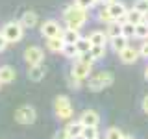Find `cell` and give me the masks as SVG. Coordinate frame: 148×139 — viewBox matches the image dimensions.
<instances>
[{
    "mask_svg": "<svg viewBox=\"0 0 148 139\" xmlns=\"http://www.w3.org/2000/svg\"><path fill=\"white\" fill-rule=\"evenodd\" d=\"M87 39L91 41V45H102V46H106L108 45V41H109V37L108 34H106V30H92L89 35H87Z\"/></svg>",
    "mask_w": 148,
    "mask_h": 139,
    "instance_id": "cell-15",
    "label": "cell"
},
{
    "mask_svg": "<svg viewBox=\"0 0 148 139\" xmlns=\"http://www.w3.org/2000/svg\"><path fill=\"white\" fill-rule=\"evenodd\" d=\"M54 111H56V117L61 119V120H71L72 119V104L71 100H69V96L65 95H59L54 98Z\"/></svg>",
    "mask_w": 148,
    "mask_h": 139,
    "instance_id": "cell-3",
    "label": "cell"
},
{
    "mask_svg": "<svg viewBox=\"0 0 148 139\" xmlns=\"http://www.w3.org/2000/svg\"><path fill=\"white\" fill-rule=\"evenodd\" d=\"M98 21H102V22H106V24H108V22H111L113 21V19H111V15H109V11L108 9H106V6L100 9L98 11Z\"/></svg>",
    "mask_w": 148,
    "mask_h": 139,
    "instance_id": "cell-31",
    "label": "cell"
},
{
    "mask_svg": "<svg viewBox=\"0 0 148 139\" xmlns=\"http://www.w3.org/2000/svg\"><path fill=\"white\" fill-rule=\"evenodd\" d=\"M111 83H113V72H109V71L95 72L87 78V85H89L91 91H102L106 87H109Z\"/></svg>",
    "mask_w": 148,
    "mask_h": 139,
    "instance_id": "cell-2",
    "label": "cell"
},
{
    "mask_svg": "<svg viewBox=\"0 0 148 139\" xmlns=\"http://www.w3.org/2000/svg\"><path fill=\"white\" fill-rule=\"evenodd\" d=\"M0 87H2V83H0Z\"/></svg>",
    "mask_w": 148,
    "mask_h": 139,
    "instance_id": "cell-42",
    "label": "cell"
},
{
    "mask_svg": "<svg viewBox=\"0 0 148 139\" xmlns=\"http://www.w3.org/2000/svg\"><path fill=\"white\" fill-rule=\"evenodd\" d=\"M54 139H71V137H67V133H65L63 130H59V132L54 136Z\"/></svg>",
    "mask_w": 148,
    "mask_h": 139,
    "instance_id": "cell-35",
    "label": "cell"
},
{
    "mask_svg": "<svg viewBox=\"0 0 148 139\" xmlns=\"http://www.w3.org/2000/svg\"><path fill=\"white\" fill-rule=\"evenodd\" d=\"M61 54L65 56V58H69V59H78V56H80L76 45H67V43H65V48H63Z\"/></svg>",
    "mask_w": 148,
    "mask_h": 139,
    "instance_id": "cell-24",
    "label": "cell"
},
{
    "mask_svg": "<svg viewBox=\"0 0 148 139\" xmlns=\"http://www.w3.org/2000/svg\"><path fill=\"white\" fill-rule=\"evenodd\" d=\"M145 80L148 82V65H146V69H145Z\"/></svg>",
    "mask_w": 148,
    "mask_h": 139,
    "instance_id": "cell-39",
    "label": "cell"
},
{
    "mask_svg": "<svg viewBox=\"0 0 148 139\" xmlns=\"http://www.w3.org/2000/svg\"><path fill=\"white\" fill-rule=\"evenodd\" d=\"M37 119V111L34 106L26 104V106H21V108H17L15 111V120L21 124H34Z\"/></svg>",
    "mask_w": 148,
    "mask_h": 139,
    "instance_id": "cell-5",
    "label": "cell"
},
{
    "mask_svg": "<svg viewBox=\"0 0 148 139\" xmlns=\"http://www.w3.org/2000/svg\"><path fill=\"white\" fill-rule=\"evenodd\" d=\"M82 130H83V124L80 122V119H78V120H69V122L65 124L63 132L71 139H80L82 137Z\"/></svg>",
    "mask_w": 148,
    "mask_h": 139,
    "instance_id": "cell-11",
    "label": "cell"
},
{
    "mask_svg": "<svg viewBox=\"0 0 148 139\" xmlns=\"http://www.w3.org/2000/svg\"><path fill=\"white\" fill-rule=\"evenodd\" d=\"M106 9L109 11V15L113 21H124V15H126V6H124L122 2H119V0H113V2L106 4Z\"/></svg>",
    "mask_w": 148,
    "mask_h": 139,
    "instance_id": "cell-10",
    "label": "cell"
},
{
    "mask_svg": "<svg viewBox=\"0 0 148 139\" xmlns=\"http://www.w3.org/2000/svg\"><path fill=\"white\" fill-rule=\"evenodd\" d=\"M119 58H120V61H122V63L133 65V63H137V59L141 58V54H139V48H137V46L128 45V46H124V48L119 52Z\"/></svg>",
    "mask_w": 148,
    "mask_h": 139,
    "instance_id": "cell-9",
    "label": "cell"
},
{
    "mask_svg": "<svg viewBox=\"0 0 148 139\" xmlns=\"http://www.w3.org/2000/svg\"><path fill=\"white\" fill-rule=\"evenodd\" d=\"M109 46L115 50V52H120V50L124 48V46H128V37H124V35H117V37H109Z\"/></svg>",
    "mask_w": 148,
    "mask_h": 139,
    "instance_id": "cell-19",
    "label": "cell"
},
{
    "mask_svg": "<svg viewBox=\"0 0 148 139\" xmlns=\"http://www.w3.org/2000/svg\"><path fill=\"white\" fill-rule=\"evenodd\" d=\"M92 137H100L98 126H83V130H82V137H80V139H92Z\"/></svg>",
    "mask_w": 148,
    "mask_h": 139,
    "instance_id": "cell-23",
    "label": "cell"
},
{
    "mask_svg": "<svg viewBox=\"0 0 148 139\" xmlns=\"http://www.w3.org/2000/svg\"><path fill=\"white\" fill-rule=\"evenodd\" d=\"M143 111H145V113H148V95L143 98Z\"/></svg>",
    "mask_w": 148,
    "mask_h": 139,
    "instance_id": "cell-36",
    "label": "cell"
},
{
    "mask_svg": "<svg viewBox=\"0 0 148 139\" xmlns=\"http://www.w3.org/2000/svg\"><path fill=\"white\" fill-rule=\"evenodd\" d=\"M63 21L67 28H74V30H80L85 26V22L89 21V11L87 9L78 8L76 4H71L63 9Z\"/></svg>",
    "mask_w": 148,
    "mask_h": 139,
    "instance_id": "cell-1",
    "label": "cell"
},
{
    "mask_svg": "<svg viewBox=\"0 0 148 139\" xmlns=\"http://www.w3.org/2000/svg\"><path fill=\"white\" fill-rule=\"evenodd\" d=\"M124 21L132 22V24H139V22H143L145 19H143V13H139L137 9H126V15H124Z\"/></svg>",
    "mask_w": 148,
    "mask_h": 139,
    "instance_id": "cell-21",
    "label": "cell"
},
{
    "mask_svg": "<svg viewBox=\"0 0 148 139\" xmlns=\"http://www.w3.org/2000/svg\"><path fill=\"white\" fill-rule=\"evenodd\" d=\"M6 48H8V41H6V37L0 34V52H4Z\"/></svg>",
    "mask_w": 148,
    "mask_h": 139,
    "instance_id": "cell-34",
    "label": "cell"
},
{
    "mask_svg": "<svg viewBox=\"0 0 148 139\" xmlns=\"http://www.w3.org/2000/svg\"><path fill=\"white\" fill-rule=\"evenodd\" d=\"M120 136H122V132H120L119 128H115V126H111L106 130V133H104V139H120Z\"/></svg>",
    "mask_w": 148,
    "mask_h": 139,
    "instance_id": "cell-29",
    "label": "cell"
},
{
    "mask_svg": "<svg viewBox=\"0 0 148 139\" xmlns=\"http://www.w3.org/2000/svg\"><path fill=\"white\" fill-rule=\"evenodd\" d=\"M139 54H141V58H146L148 59V39L143 41V45L139 46Z\"/></svg>",
    "mask_w": 148,
    "mask_h": 139,
    "instance_id": "cell-33",
    "label": "cell"
},
{
    "mask_svg": "<svg viewBox=\"0 0 148 139\" xmlns=\"http://www.w3.org/2000/svg\"><path fill=\"white\" fill-rule=\"evenodd\" d=\"M106 34H108V37H117V35H122V22H120V21H111V22H108Z\"/></svg>",
    "mask_w": 148,
    "mask_h": 139,
    "instance_id": "cell-20",
    "label": "cell"
},
{
    "mask_svg": "<svg viewBox=\"0 0 148 139\" xmlns=\"http://www.w3.org/2000/svg\"><path fill=\"white\" fill-rule=\"evenodd\" d=\"M67 85L71 87V89H78V87L82 85V82L78 80L76 76H72V74H69V78H67Z\"/></svg>",
    "mask_w": 148,
    "mask_h": 139,
    "instance_id": "cell-32",
    "label": "cell"
},
{
    "mask_svg": "<svg viewBox=\"0 0 148 139\" xmlns=\"http://www.w3.org/2000/svg\"><path fill=\"white\" fill-rule=\"evenodd\" d=\"M74 4H76L78 8H82V9H87V11H89V9H92V8H96V0H74Z\"/></svg>",
    "mask_w": 148,
    "mask_h": 139,
    "instance_id": "cell-28",
    "label": "cell"
},
{
    "mask_svg": "<svg viewBox=\"0 0 148 139\" xmlns=\"http://www.w3.org/2000/svg\"><path fill=\"white\" fill-rule=\"evenodd\" d=\"M91 72H92V63L82 61V59H76V61H74L72 71H71V74H72V76H76L80 82L87 80V78L91 76Z\"/></svg>",
    "mask_w": 148,
    "mask_h": 139,
    "instance_id": "cell-7",
    "label": "cell"
},
{
    "mask_svg": "<svg viewBox=\"0 0 148 139\" xmlns=\"http://www.w3.org/2000/svg\"><path fill=\"white\" fill-rule=\"evenodd\" d=\"M120 139H133L132 136H126V133H122V136H120Z\"/></svg>",
    "mask_w": 148,
    "mask_h": 139,
    "instance_id": "cell-38",
    "label": "cell"
},
{
    "mask_svg": "<svg viewBox=\"0 0 148 139\" xmlns=\"http://www.w3.org/2000/svg\"><path fill=\"white\" fill-rule=\"evenodd\" d=\"M17 78V71L11 67V65H2L0 67V83H11Z\"/></svg>",
    "mask_w": 148,
    "mask_h": 139,
    "instance_id": "cell-16",
    "label": "cell"
},
{
    "mask_svg": "<svg viewBox=\"0 0 148 139\" xmlns=\"http://www.w3.org/2000/svg\"><path fill=\"white\" fill-rule=\"evenodd\" d=\"M133 34H135V24H132L128 21H122V35L130 39V37H133Z\"/></svg>",
    "mask_w": 148,
    "mask_h": 139,
    "instance_id": "cell-27",
    "label": "cell"
},
{
    "mask_svg": "<svg viewBox=\"0 0 148 139\" xmlns=\"http://www.w3.org/2000/svg\"><path fill=\"white\" fill-rule=\"evenodd\" d=\"M61 34H63V28L59 26L58 21H52V19H48V21H45L43 24H41V35H43L45 39L61 37Z\"/></svg>",
    "mask_w": 148,
    "mask_h": 139,
    "instance_id": "cell-6",
    "label": "cell"
},
{
    "mask_svg": "<svg viewBox=\"0 0 148 139\" xmlns=\"http://www.w3.org/2000/svg\"><path fill=\"white\" fill-rule=\"evenodd\" d=\"M22 24V28L24 30H30V28H35L37 24H39V15H37L35 11H24L22 13V17H21V21H18Z\"/></svg>",
    "mask_w": 148,
    "mask_h": 139,
    "instance_id": "cell-14",
    "label": "cell"
},
{
    "mask_svg": "<svg viewBox=\"0 0 148 139\" xmlns=\"http://www.w3.org/2000/svg\"><path fill=\"white\" fill-rule=\"evenodd\" d=\"M61 37H63V41H65L67 45H74L82 35H80V30H74V28H65L63 34H61Z\"/></svg>",
    "mask_w": 148,
    "mask_h": 139,
    "instance_id": "cell-18",
    "label": "cell"
},
{
    "mask_svg": "<svg viewBox=\"0 0 148 139\" xmlns=\"http://www.w3.org/2000/svg\"><path fill=\"white\" fill-rule=\"evenodd\" d=\"M0 34L6 37L8 45H9V43H18V41L22 39V35H24V28H22L21 22H17V21H9V22H6V24L2 26Z\"/></svg>",
    "mask_w": 148,
    "mask_h": 139,
    "instance_id": "cell-4",
    "label": "cell"
},
{
    "mask_svg": "<svg viewBox=\"0 0 148 139\" xmlns=\"http://www.w3.org/2000/svg\"><path fill=\"white\" fill-rule=\"evenodd\" d=\"M96 2H98V4H104V6H106V4H109V2H113V0H96Z\"/></svg>",
    "mask_w": 148,
    "mask_h": 139,
    "instance_id": "cell-37",
    "label": "cell"
},
{
    "mask_svg": "<svg viewBox=\"0 0 148 139\" xmlns=\"http://www.w3.org/2000/svg\"><path fill=\"white\" fill-rule=\"evenodd\" d=\"M133 9H137L139 13L145 15V13L148 11V2L146 0H135V2H133Z\"/></svg>",
    "mask_w": 148,
    "mask_h": 139,
    "instance_id": "cell-30",
    "label": "cell"
},
{
    "mask_svg": "<svg viewBox=\"0 0 148 139\" xmlns=\"http://www.w3.org/2000/svg\"><path fill=\"white\" fill-rule=\"evenodd\" d=\"M133 37L146 41L148 39V22L143 21V22H139V24H135V34H133Z\"/></svg>",
    "mask_w": 148,
    "mask_h": 139,
    "instance_id": "cell-22",
    "label": "cell"
},
{
    "mask_svg": "<svg viewBox=\"0 0 148 139\" xmlns=\"http://www.w3.org/2000/svg\"><path fill=\"white\" fill-rule=\"evenodd\" d=\"M74 45H76V48H78V52H80V54H83V52H89V50H91V46H92V45H91V41L87 39V37H80V39H78Z\"/></svg>",
    "mask_w": 148,
    "mask_h": 139,
    "instance_id": "cell-26",
    "label": "cell"
},
{
    "mask_svg": "<svg viewBox=\"0 0 148 139\" xmlns=\"http://www.w3.org/2000/svg\"><path fill=\"white\" fill-rule=\"evenodd\" d=\"M46 48L52 54H61L65 48V41L63 37H52V39H46Z\"/></svg>",
    "mask_w": 148,
    "mask_h": 139,
    "instance_id": "cell-17",
    "label": "cell"
},
{
    "mask_svg": "<svg viewBox=\"0 0 148 139\" xmlns=\"http://www.w3.org/2000/svg\"><path fill=\"white\" fill-rule=\"evenodd\" d=\"M143 19H145V22H148V11L145 13V15H143Z\"/></svg>",
    "mask_w": 148,
    "mask_h": 139,
    "instance_id": "cell-40",
    "label": "cell"
},
{
    "mask_svg": "<svg viewBox=\"0 0 148 139\" xmlns=\"http://www.w3.org/2000/svg\"><path fill=\"white\" fill-rule=\"evenodd\" d=\"M46 71H48V67H46L45 63L30 65V71H28V78H30L32 82H41V80H43V78L46 76Z\"/></svg>",
    "mask_w": 148,
    "mask_h": 139,
    "instance_id": "cell-13",
    "label": "cell"
},
{
    "mask_svg": "<svg viewBox=\"0 0 148 139\" xmlns=\"http://www.w3.org/2000/svg\"><path fill=\"white\" fill-rule=\"evenodd\" d=\"M92 139H100V137H92Z\"/></svg>",
    "mask_w": 148,
    "mask_h": 139,
    "instance_id": "cell-41",
    "label": "cell"
},
{
    "mask_svg": "<svg viewBox=\"0 0 148 139\" xmlns=\"http://www.w3.org/2000/svg\"><path fill=\"white\" fill-rule=\"evenodd\" d=\"M146 2H148V0H146Z\"/></svg>",
    "mask_w": 148,
    "mask_h": 139,
    "instance_id": "cell-43",
    "label": "cell"
},
{
    "mask_svg": "<svg viewBox=\"0 0 148 139\" xmlns=\"http://www.w3.org/2000/svg\"><path fill=\"white\" fill-rule=\"evenodd\" d=\"M80 122L83 126H98L100 124V115L95 109H85L80 115Z\"/></svg>",
    "mask_w": 148,
    "mask_h": 139,
    "instance_id": "cell-12",
    "label": "cell"
},
{
    "mask_svg": "<svg viewBox=\"0 0 148 139\" xmlns=\"http://www.w3.org/2000/svg\"><path fill=\"white\" fill-rule=\"evenodd\" d=\"M89 54H91V58L95 59H102L106 56V46H102V45H92L91 46V50H89Z\"/></svg>",
    "mask_w": 148,
    "mask_h": 139,
    "instance_id": "cell-25",
    "label": "cell"
},
{
    "mask_svg": "<svg viewBox=\"0 0 148 139\" xmlns=\"http://www.w3.org/2000/svg\"><path fill=\"white\" fill-rule=\"evenodd\" d=\"M43 59H45V52H43V48H41V46L32 45V46H28V48L24 50V61L28 65L43 63Z\"/></svg>",
    "mask_w": 148,
    "mask_h": 139,
    "instance_id": "cell-8",
    "label": "cell"
}]
</instances>
